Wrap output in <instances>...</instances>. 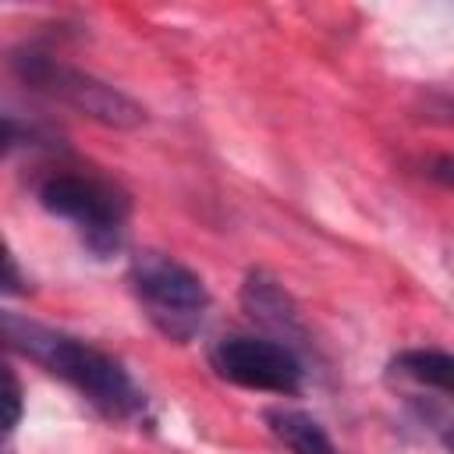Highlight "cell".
Returning <instances> with one entry per match:
<instances>
[{
	"label": "cell",
	"instance_id": "cell-1",
	"mask_svg": "<svg viewBox=\"0 0 454 454\" xmlns=\"http://www.w3.org/2000/svg\"><path fill=\"white\" fill-rule=\"evenodd\" d=\"M0 348H14L46 372L60 376L110 422H128L145 411V394L135 387L128 369L89 340L0 312Z\"/></svg>",
	"mask_w": 454,
	"mask_h": 454
},
{
	"label": "cell",
	"instance_id": "cell-8",
	"mask_svg": "<svg viewBox=\"0 0 454 454\" xmlns=\"http://www.w3.org/2000/svg\"><path fill=\"white\" fill-rule=\"evenodd\" d=\"M390 372H397L401 380H408L415 387H426V390H436L440 397H447L454 358L447 351H436V348H415V351H401L390 362Z\"/></svg>",
	"mask_w": 454,
	"mask_h": 454
},
{
	"label": "cell",
	"instance_id": "cell-2",
	"mask_svg": "<svg viewBox=\"0 0 454 454\" xmlns=\"http://www.w3.org/2000/svg\"><path fill=\"white\" fill-rule=\"evenodd\" d=\"M39 202L46 213L67 220L89 252L114 255L124 241L128 195L92 170H53L39 181Z\"/></svg>",
	"mask_w": 454,
	"mask_h": 454
},
{
	"label": "cell",
	"instance_id": "cell-6",
	"mask_svg": "<svg viewBox=\"0 0 454 454\" xmlns=\"http://www.w3.org/2000/svg\"><path fill=\"white\" fill-rule=\"evenodd\" d=\"M241 305H245V312H248L252 323H259L262 330L277 333L273 340H280V344L291 348V340H301L305 337L301 316H298L291 294L277 280H270L266 273H248V280L241 287Z\"/></svg>",
	"mask_w": 454,
	"mask_h": 454
},
{
	"label": "cell",
	"instance_id": "cell-10",
	"mask_svg": "<svg viewBox=\"0 0 454 454\" xmlns=\"http://www.w3.org/2000/svg\"><path fill=\"white\" fill-rule=\"evenodd\" d=\"M25 291V277L14 262V255L0 245V294H21Z\"/></svg>",
	"mask_w": 454,
	"mask_h": 454
},
{
	"label": "cell",
	"instance_id": "cell-5",
	"mask_svg": "<svg viewBox=\"0 0 454 454\" xmlns=\"http://www.w3.org/2000/svg\"><path fill=\"white\" fill-rule=\"evenodd\" d=\"M209 362L216 376H223L227 383L262 394H298L305 376L298 351L273 337H248V333L223 337L213 344Z\"/></svg>",
	"mask_w": 454,
	"mask_h": 454
},
{
	"label": "cell",
	"instance_id": "cell-11",
	"mask_svg": "<svg viewBox=\"0 0 454 454\" xmlns=\"http://www.w3.org/2000/svg\"><path fill=\"white\" fill-rule=\"evenodd\" d=\"M18 142H21V128H18L11 117H4V114H0V156H7Z\"/></svg>",
	"mask_w": 454,
	"mask_h": 454
},
{
	"label": "cell",
	"instance_id": "cell-7",
	"mask_svg": "<svg viewBox=\"0 0 454 454\" xmlns=\"http://www.w3.org/2000/svg\"><path fill=\"white\" fill-rule=\"evenodd\" d=\"M266 426L270 433L291 450V454H337L333 440L326 436V429L305 415V411H294V408H270L266 411Z\"/></svg>",
	"mask_w": 454,
	"mask_h": 454
},
{
	"label": "cell",
	"instance_id": "cell-3",
	"mask_svg": "<svg viewBox=\"0 0 454 454\" xmlns=\"http://www.w3.org/2000/svg\"><path fill=\"white\" fill-rule=\"evenodd\" d=\"M11 67L28 89L43 92L46 99H53L103 128H138L145 121V110L131 96H124L110 82H103L82 67H71L50 53L21 50L11 57Z\"/></svg>",
	"mask_w": 454,
	"mask_h": 454
},
{
	"label": "cell",
	"instance_id": "cell-9",
	"mask_svg": "<svg viewBox=\"0 0 454 454\" xmlns=\"http://www.w3.org/2000/svg\"><path fill=\"white\" fill-rule=\"evenodd\" d=\"M25 401H21V383L14 376V369L0 365V454L7 450V443L14 440V429L21 422Z\"/></svg>",
	"mask_w": 454,
	"mask_h": 454
},
{
	"label": "cell",
	"instance_id": "cell-4",
	"mask_svg": "<svg viewBox=\"0 0 454 454\" xmlns=\"http://www.w3.org/2000/svg\"><path fill=\"white\" fill-rule=\"evenodd\" d=\"M131 291L145 312V319L167 337V340H192L202 330L206 309H209V291L192 273L184 262L145 252L131 262Z\"/></svg>",
	"mask_w": 454,
	"mask_h": 454
}]
</instances>
